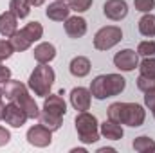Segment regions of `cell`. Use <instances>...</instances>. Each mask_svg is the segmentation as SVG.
<instances>
[{"label":"cell","mask_w":155,"mask_h":153,"mask_svg":"<svg viewBox=\"0 0 155 153\" xmlns=\"http://www.w3.org/2000/svg\"><path fill=\"white\" fill-rule=\"evenodd\" d=\"M22 31L25 33V36L31 40L33 43L38 41V40H41V36H43V25H41L40 22H36V20H35V22H29Z\"/></svg>","instance_id":"25"},{"label":"cell","mask_w":155,"mask_h":153,"mask_svg":"<svg viewBox=\"0 0 155 153\" xmlns=\"http://www.w3.org/2000/svg\"><path fill=\"white\" fill-rule=\"evenodd\" d=\"M9 41H11V45H13V49L16 50V52H24V50H27L31 45H33V41L25 36V33L20 29V31H16L13 36H9Z\"/></svg>","instance_id":"23"},{"label":"cell","mask_w":155,"mask_h":153,"mask_svg":"<svg viewBox=\"0 0 155 153\" xmlns=\"http://www.w3.org/2000/svg\"><path fill=\"white\" fill-rule=\"evenodd\" d=\"M18 105L24 108V112L27 114V117H29V119H38L40 114H41V112H40V108H38V105L35 103V99H33L31 96H27V97H25L24 101H20Z\"/></svg>","instance_id":"27"},{"label":"cell","mask_w":155,"mask_h":153,"mask_svg":"<svg viewBox=\"0 0 155 153\" xmlns=\"http://www.w3.org/2000/svg\"><path fill=\"white\" fill-rule=\"evenodd\" d=\"M90 69H92L90 60L85 58V56H76V58H72L71 63H69V70H71V74L74 77L88 76V74H90Z\"/></svg>","instance_id":"18"},{"label":"cell","mask_w":155,"mask_h":153,"mask_svg":"<svg viewBox=\"0 0 155 153\" xmlns=\"http://www.w3.org/2000/svg\"><path fill=\"white\" fill-rule=\"evenodd\" d=\"M144 106L148 110H155V88L144 92Z\"/></svg>","instance_id":"33"},{"label":"cell","mask_w":155,"mask_h":153,"mask_svg":"<svg viewBox=\"0 0 155 153\" xmlns=\"http://www.w3.org/2000/svg\"><path fill=\"white\" fill-rule=\"evenodd\" d=\"M146 110L139 103H123L121 105V124H126L130 128H139L144 124Z\"/></svg>","instance_id":"4"},{"label":"cell","mask_w":155,"mask_h":153,"mask_svg":"<svg viewBox=\"0 0 155 153\" xmlns=\"http://www.w3.org/2000/svg\"><path fill=\"white\" fill-rule=\"evenodd\" d=\"M97 153H116V148H97Z\"/></svg>","instance_id":"36"},{"label":"cell","mask_w":155,"mask_h":153,"mask_svg":"<svg viewBox=\"0 0 155 153\" xmlns=\"http://www.w3.org/2000/svg\"><path fill=\"white\" fill-rule=\"evenodd\" d=\"M7 79H11V69H7V67L2 65V61H0V85H4Z\"/></svg>","instance_id":"35"},{"label":"cell","mask_w":155,"mask_h":153,"mask_svg":"<svg viewBox=\"0 0 155 153\" xmlns=\"http://www.w3.org/2000/svg\"><path fill=\"white\" fill-rule=\"evenodd\" d=\"M137 88H139L141 92H148V90H152V88H155V79L139 76L137 77Z\"/></svg>","instance_id":"32"},{"label":"cell","mask_w":155,"mask_h":153,"mask_svg":"<svg viewBox=\"0 0 155 153\" xmlns=\"http://www.w3.org/2000/svg\"><path fill=\"white\" fill-rule=\"evenodd\" d=\"M2 88H4V97L13 103H20L29 96V86L16 79H7L2 85Z\"/></svg>","instance_id":"8"},{"label":"cell","mask_w":155,"mask_h":153,"mask_svg":"<svg viewBox=\"0 0 155 153\" xmlns=\"http://www.w3.org/2000/svg\"><path fill=\"white\" fill-rule=\"evenodd\" d=\"M123 40V31L117 25H107L101 27L96 36H94V47L97 50H108L112 47H116L117 43Z\"/></svg>","instance_id":"3"},{"label":"cell","mask_w":155,"mask_h":153,"mask_svg":"<svg viewBox=\"0 0 155 153\" xmlns=\"http://www.w3.org/2000/svg\"><path fill=\"white\" fill-rule=\"evenodd\" d=\"M9 141H11V132H9L7 128L0 126V148H2V146H5Z\"/></svg>","instance_id":"34"},{"label":"cell","mask_w":155,"mask_h":153,"mask_svg":"<svg viewBox=\"0 0 155 153\" xmlns=\"http://www.w3.org/2000/svg\"><path fill=\"white\" fill-rule=\"evenodd\" d=\"M54 81H56V74H54L52 67H49V63H38V67H35V70L29 76L27 86L31 92H35V96L47 97L51 94Z\"/></svg>","instance_id":"1"},{"label":"cell","mask_w":155,"mask_h":153,"mask_svg":"<svg viewBox=\"0 0 155 153\" xmlns=\"http://www.w3.org/2000/svg\"><path fill=\"white\" fill-rule=\"evenodd\" d=\"M69 97H71V105H72V108H74L76 112H87V110H90L92 94H90L88 88H85V86H76V88L71 90Z\"/></svg>","instance_id":"9"},{"label":"cell","mask_w":155,"mask_h":153,"mask_svg":"<svg viewBox=\"0 0 155 153\" xmlns=\"http://www.w3.org/2000/svg\"><path fill=\"white\" fill-rule=\"evenodd\" d=\"M63 27H65L67 36L72 38V40H78V38H81V36L87 34V20L83 16H78V15L76 16H69L65 20Z\"/></svg>","instance_id":"11"},{"label":"cell","mask_w":155,"mask_h":153,"mask_svg":"<svg viewBox=\"0 0 155 153\" xmlns=\"http://www.w3.org/2000/svg\"><path fill=\"white\" fill-rule=\"evenodd\" d=\"M103 13L108 20L121 22L128 15V4H126V0H107L103 5Z\"/></svg>","instance_id":"10"},{"label":"cell","mask_w":155,"mask_h":153,"mask_svg":"<svg viewBox=\"0 0 155 153\" xmlns=\"http://www.w3.org/2000/svg\"><path fill=\"white\" fill-rule=\"evenodd\" d=\"M29 4H31L33 7H40V5L45 4V0H29Z\"/></svg>","instance_id":"37"},{"label":"cell","mask_w":155,"mask_h":153,"mask_svg":"<svg viewBox=\"0 0 155 153\" xmlns=\"http://www.w3.org/2000/svg\"><path fill=\"white\" fill-rule=\"evenodd\" d=\"M134 5L141 13H152L155 9V0H134Z\"/></svg>","instance_id":"31"},{"label":"cell","mask_w":155,"mask_h":153,"mask_svg":"<svg viewBox=\"0 0 155 153\" xmlns=\"http://www.w3.org/2000/svg\"><path fill=\"white\" fill-rule=\"evenodd\" d=\"M18 31V18L11 13V11H5L0 15V34L9 38L13 36L15 33Z\"/></svg>","instance_id":"17"},{"label":"cell","mask_w":155,"mask_h":153,"mask_svg":"<svg viewBox=\"0 0 155 153\" xmlns=\"http://www.w3.org/2000/svg\"><path fill=\"white\" fill-rule=\"evenodd\" d=\"M137 27H139V33H141L143 36L153 38L155 36V15H152V13H144V15L141 16V20H139Z\"/></svg>","instance_id":"19"},{"label":"cell","mask_w":155,"mask_h":153,"mask_svg":"<svg viewBox=\"0 0 155 153\" xmlns=\"http://www.w3.org/2000/svg\"><path fill=\"white\" fill-rule=\"evenodd\" d=\"M74 124H76L78 137H79V141L83 144H96L101 139L99 122H97L96 115L88 114V112H78Z\"/></svg>","instance_id":"2"},{"label":"cell","mask_w":155,"mask_h":153,"mask_svg":"<svg viewBox=\"0 0 155 153\" xmlns=\"http://www.w3.org/2000/svg\"><path fill=\"white\" fill-rule=\"evenodd\" d=\"M27 142L35 148H47L51 146L52 142V132L49 128H45L41 122L40 124H35L27 130V135H25Z\"/></svg>","instance_id":"5"},{"label":"cell","mask_w":155,"mask_h":153,"mask_svg":"<svg viewBox=\"0 0 155 153\" xmlns=\"http://www.w3.org/2000/svg\"><path fill=\"white\" fill-rule=\"evenodd\" d=\"M0 103H4V88L0 86Z\"/></svg>","instance_id":"40"},{"label":"cell","mask_w":155,"mask_h":153,"mask_svg":"<svg viewBox=\"0 0 155 153\" xmlns=\"http://www.w3.org/2000/svg\"><path fill=\"white\" fill-rule=\"evenodd\" d=\"M45 15L49 20L52 22H65L69 16H71V7L67 2H61V0H54L52 4L47 5L45 9Z\"/></svg>","instance_id":"12"},{"label":"cell","mask_w":155,"mask_h":153,"mask_svg":"<svg viewBox=\"0 0 155 153\" xmlns=\"http://www.w3.org/2000/svg\"><path fill=\"white\" fill-rule=\"evenodd\" d=\"M99 133H101V137H105L108 141H121L124 135V130H123V124L108 119L99 124Z\"/></svg>","instance_id":"14"},{"label":"cell","mask_w":155,"mask_h":153,"mask_svg":"<svg viewBox=\"0 0 155 153\" xmlns=\"http://www.w3.org/2000/svg\"><path fill=\"white\" fill-rule=\"evenodd\" d=\"M43 99H45L43 101V112L60 115V117H63V115L67 114V103H65V99L60 94H49Z\"/></svg>","instance_id":"13"},{"label":"cell","mask_w":155,"mask_h":153,"mask_svg":"<svg viewBox=\"0 0 155 153\" xmlns=\"http://www.w3.org/2000/svg\"><path fill=\"white\" fill-rule=\"evenodd\" d=\"M27 114L24 112V108L18 105V103H13V101H9L7 105H5V108H4V122L5 124H9L11 128H22L25 122H27Z\"/></svg>","instance_id":"7"},{"label":"cell","mask_w":155,"mask_h":153,"mask_svg":"<svg viewBox=\"0 0 155 153\" xmlns=\"http://www.w3.org/2000/svg\"><path fill=\"white\" fill-rule=\"evenodd\" d=\"M13 52H15V49L9 40H0V61L9 60L13 56Z\"/></svg>","instance_id":"30"},{"label":"cell","mask_w":155,"mask_h":153,"mask_svg":"<svg viewBox=\"0 0 155 153\" xmlns=\"http://www.w3.org/2000/svg\"><path fill=\"white\" fill-rule=\"evenodd\" d=\"M38 119H40V122H41L45 128H49L51 132H56V130L61 128V119H63V117L54 115V114H49V112H41Z\"/></svg>","instance_id":"24"},{"label":"cell","mask_w":155,"mask_h":153,"mask_svg":"<svg viewBox=\"0 0 155 153\" xmlns=\"http://www.w3.org/2000/svg\"><path fill=\"white\" fill-rule=\"evenodd\" d=\"M61 2H69V0H61Z\"/></svg>","instance_id":"42"},{"label":"cell","mask_w":155,"mask_h":153,"mask_svg":"<svg viewBox=\"0 0 155 153\" xmlns=\"http://www.w3.org/2000/svg\"><path fill=\"white\" fill-rule=\"evenodd\" d=\"M35 60L38 63H51L54 58H56V47L49 41H41L35 47V52H33Z\"/></svg>","instance_id":"16"},{"label":"cell","mask_w":155,"mask_h":153,"mask_svg":"<svg viewBox=\"0 0 155 153\" xmlns=\"http://www.w3.org/2000/svg\"><path fill=\"white\" fill-rule=\"evenodd\" d=\"M114 67L121 72H132L139 67V54L134 49H123L114 56Z\"/></svg>","instance_id":"6"},{"label":"cell","mask_w":155,"mask_h":153,"mask_svg":"<svg viewBox=\"0 0 155 153\" xmlns=\"http://www.w3.org/2000/svg\"><path fill=\"white\" fill-rule=\"evenodd\" d=\"M4 108H5V105H4V103H0V121L4 119Z\"/></svg>","instance_id":"39"},{"label":"cell","mask_w":155,"mask_h":153,"mask_svg":"<svg viewBox=\"0 0 155 153\" xmlns=\"http://www.w3.org/2000/svg\"><path fill=\"white\" fill-rule=\"evenodd\" d=\"M137 69H139V76L155 79V58L153 56L144 58L143 61H139V67H137Z\"/></svg>","instance_id":"26"},{"label":"cell","mask_w":155,"mask_h":153,"mask_svg":"<svg viewBox=\"0 0 155 153\" xmlns=\"http://www.w3.org/2000/svg\"><path fill=\"white\" fill-rule=\"evenodd\" d=\"M152 114H153V119H155V110H152Z\"/></svg>","instance_id":"41"},{"label":"cell","mask_w":155,"mask_h":153,"mask_svg":"<svg viewBox=\"0 0 155 153\" xmlns=\"http://www.w3.org/2000/svg\"><path fill=\"white\" fill-rule=\"evenodd\" d=\"M105 85H107V96L114 97L126 88V79L121 74H105Z\"/></svg>","instance_id":"15"},{"label":"cell","mask_w":155,"mask_h":153,"mask_svg":"<svg viewBox=\"0 0 155 153\" xmlns=\"http://www.w3.org/2000/svg\"><path fill=\"white\" fill-rule=\"evenodd\" d=\"M71 153H87V150H85V148H72Z\"/></svg>","instance_id":"38"},{"label":"cell","mask_w":155,"mask_h":153,"mask_svg":"<svg viewBox=\"0 0 155 153\" xmlns=\"http://www.w3.org/2000/svg\"><path fill=\"white\" fill-rule=\"evenodd\" d=\"M31 4H29V0H11L9 2V11L18 18V20H22V18H27L29 16V13H31Z\"/></svg>","instance_id":"21"},{"label":"cell","mask_w":155,"mask_h":153,"mask_svg":"<svg viewBox=\"0 0 155 153\" xmlns=\"http://www.w3.org/2000/svg\"><path fill=\"white\" fill-rule=\"evenodd\" d=\"M90 94H92V97L94 99H97V101H103V99H107L108 96H107V85H105V74H101V76H96L92 79V83H90Z\"/></svg>","instance_id":"20"},{"label":"cell","mask_w":155,"mask_h":153,"mask_svg":"<svg viewBox=\"0 0 155 153\" xmlns=\"http://www.w3.org/2000/svg\"><path fill=\"white\" fill-rule=\"evenodd\" d=\"M92 2L94 0H69V7H71V11H76L79 15V13H85L90 9Z\"/></svg>","instance_id":"29"},{"label":"cell","mask_w":155,"mask_h":153,"mask_svg":"<svg viewBox=\"0 0 155 153\" xmlns=\"http://www.w3.org/2000/svg\"><path fill=\"white\" fill-rule=\"evenodd\" d=\"M137 54H139V56H143V58L155 56V41H153V40L141 41V43L137 45Z\"/></svg>","instance_id":"28"},{"label":"cell","mask_w":155,"mask_h":153,"mask_svg":"<svg viewBox=\"0 0 155 153\" xmlns=\"http://www.w3.org/2000/svg\"><path fill=\"white\" fill-rule=\"evenodd\" d=\"M132 148L137 153H152L155 151V141L152 137H148V135H141V137L134 139Z\"/></svg>","instance_id":"22"}]
</instances>
